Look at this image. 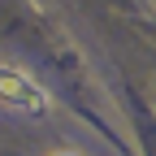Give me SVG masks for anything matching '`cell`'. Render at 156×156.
I'll use <instances>...</instances> for the list:
<instances>
[{
	"mask_svg": "<svg viewBox=\"0 0 156 156\" xmlns=\"http://www.w3.org/2000/svg\"><path fill=\"white\" fill-rule=\"evenodd\" d=\"M0 104H5L9 113L39 117V113H48V91L39 87L30 74L13 69V65H0Z\"/></svg>",
	"mask_w": 156,
	"mask_h": 156,
	"instance_id": "cell-1",
	"label": "cell"
},
{
	"mask_svg": "<svg viewBox=\"0 0 156 156\" xmlns=\"http://www.w3.org/2000/svg\"><path fill=\"white\" fill-rule=\"evenodd\" d=\"M52 156H78V152H69V147H65V152H52Z\"/></svg>",
	"mask_w": 156,
	"mask_h": 156,
	"instance_id": "cell-2",
	"label": "cell"
}]
</instances>
